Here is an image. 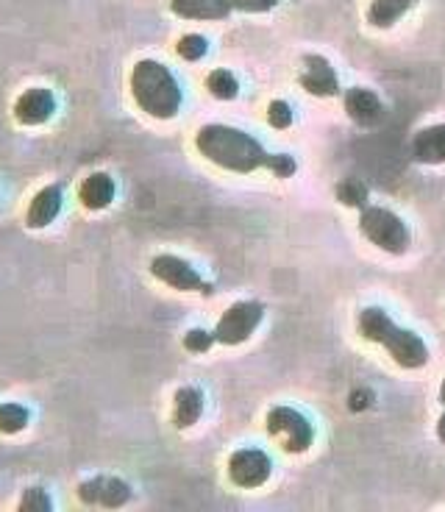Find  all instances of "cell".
<instances>
[{
	"instance_id": "cell-27",
	"label": "cell",
	"mask_w": 445,
	"mask_h": 512,
	"mask_svg": "<svg viewBox=\"0 0 445 512\" xmlns=\"http://www.w3.org/2000/svg\"><path fill=\"white\" fill-rule=\"evenodd\" d=\"M437 437L443 440V446H445V412H443V418L437 421Z\"/></svg>"
},
{
	"instance_id": "cell-12",
	"label": "cell",
	"mask_w": 445,
	"mask_h": 512,
	"mask_svg": "<svg viewBox=\"0 0 445 512\" xmlns=\"http://www.w3.org/2000/svg\"><path fill=\"white\" fill-rule=\"evenodd\" d=\"M62 206H64L62 184H45V187L34 192V198L28 201L26 229L31 231L48 229L53 220L59 218Z\"/></svg>"
},
{
	"instance_id": "cell-23",
	"label": "cell",
	"mask_w": 445,
	"mask_h": 512,
	"mask_svg": "<svg viewBox=\"0 0 445 512\" xmlns=\"http://www.w3.org/2000/svg\"><path fill=\"white\" fill-rule=\"evenodd\" d=\"M337 198H340V204L345 206H365V201H368V190H365V184L348 179L337 187Z\"/></svg>"
},
{
	"instance_id": "cell-4",
	"label": "cell",
	"mask_w": 445,
	"mask_h": 512,
	"mask_svg": "<svg viewBox=\"0 0 445 512\" xmlns=\"http://www.w3.org/2000/svg\"><path fill=\"white\" fill-rule=\"evenodd\" d=\"M359 231L368 237L376 248H382L387 254H407L412 234H409L407 223L398 218L395 212L384 209V206H365L362 218H359Z\"/></svg>"
},
{
	"instance_id": "cell-2",
	"label": "cell",
	"mask_w": 445,
	"mask_h": 512,
	"mask_svg": "<svg viewBox=\"0 0 445 512\" xmlns=\"http://www.w3.org/2000/svg\"><path fill=\"white\" fill-rule=\"evenodd\" d=\"M128 92L142 115L153 120H173L181 112L184 92L167 64L156 59H140L128 73Z\"/></svg>"
},
{
	"instance_id": "cell-1",
	"label": "cell",
	"mask_w": 445,
	"mask_h": 512,
	"mask_svg": "<svg viewBox=\"0 0 445 512\" xmlns=\"http://www.w3.org/2000/svg\"><path fill=\"white\" fill-rule=\"evenodd\" d=\"M195 151L204 156L206 162L223 167L229 173H254V170H270L276 179H290L295 176L293 156L270 154L265 145L245 134L242 128L223 126V123H209L198 128L195 134Z\"/></svg>"
},
{
	"instance_id": "cell-25",
	"label": "cell",
	"mask_w": 445,
	"mask_h": 512,
	"mask_svg": "<svg viewBox=\"0 0 445 512\" xmlns=\"http://www.w3.org/2000/svg\"><path fill=\"white\" fill-rule=\"evenodd\" d=\"M267 123L273 128H290L293 126V109L287 101H270L267 106Z\"/></svg>"
},
{
	"instance_id": "cell-24",
	"label": "cell",
	"mask_w": 445,
	"mask_h": 512,
	"mask_svg": "<svg viewBox=\"0 0 445 512\" xmlns=\"http://www.w3.org/2000/svg\"><path fill=\"white\" fill-rule=\"evenodd\" d=\"M212 346H215V334L206 332V329H190L184 334V348L190 354H206Z\"/></svg>"
},
{
	"instance_id": "cell-13",
	"label": "cell",
	"mask_w": 445,
	"mask_h": 512,
	"mask_svg": "<svg viewBox=\"0 0 445 512\" xmlns=\"http://www.w3.org/2000/svg\"><path fill=\"white\" fill-rule=\"evenodd\" d=\"M345 112L354 120L356 126L373 128L384 120V103L379 101V95L365 87H351L345 92Z\"/></svg>"
},
{
	"instance_id": "cell-15",
	"label": "cell",
	"mask_w": 445,
	"mask_h": 512,
	"mask_svg": "<svg viewBox=\"0 0 445 512\" xmlns=\"http://www.w3.org/2000/svg\"><path fill=\"white\" fill-rule=\"evenodd\" d=\"M204 415V393L201 387H192V384H184L173 393V415H170V423L176 426L178 432L184 429H192L195 423L201 421Z\"/></svg>"
},
{
	"instance_id": "cell-11",
	"label": "cell",
	"mask_w": 445,
	"mask_h": 512,
	"mask_svg": "<svg viewBox=\"0 0 445 512\" xmlns=\"http://www.w3.org/2000/svg\"><path fill=\"white\" fill-rule=\"evenodd\" d=\"M298 81H301V87H304L309 95H315V98H334V95L340 92V81H337L334 67L329 64V59H323L318 53L304 56Z\"/></svg>"
},
{
	"instance_id": "cell-26",
	"label": "cell",
	"mask_w": 445,
	"mask_h": 512,
	"mask_svg": "<svg viewBox=\"0 0 445 512\" xmlns=\"http://www.w3.org/2000/svg\"><path fill=\"white\" fill-rule=\"evenodd\" d=\"M279 3L281 0H234V12L265 14V12H273Z\"/></svg>"
},
{
	"instance_id": "cell-6",
	"label": "cell",
	"mask_w": 445,
	"mask_h": 512,
	"mask_svg": "<svg viewBox=\"0 0 445 512\" xmlns=\"http://www.w3.org/2000/svg\"><path fill=\"white\" fill-rule=\"evenodd\" d=\"M265 318V307L259 301H237L231 304L215 326V343L220 346H242L251 334L256 332V326Z\"/></svg>"
},
{
	"instance_id": "cell-8",
	"label": "cell",
	"mask_w": 445,
	"mask_h": 512,
	"mask_svg": "<svg viewBox=\"0 0 445 512\" xmlns=\"http://www.w3.org/2000/svg\"><path fill=\"white\" fill-rule=\"evenodd\" d=\"M56 109H59V101L51 87H28L14 98L12 117L17 126L37 128L51 123Z\"/></svg>"
},
{
	"instance_id": "cell-17",
	"label": "cell",
	"mask_w": 445,
	"mask_h": 512,
	"mask_svg": "<svg viewBox=\"0 0 445 512\" xmlns=\"http://www.w3.org/2000/svg\"><path fill=\"white\" fill-rule=\"evenodd\" d=\"M170 12L181 20H226L234 12V0H170Z\"/></svg>"
},
{
	"instance_id": "cell-19",
	"label": "cell",
	"mask_w": 445,
	"mask_h": 512,
	"mask_svg": "<svg viewBox=\"0 0 445 512\" xmlns=\"http://www.w3.org/2000/svg\"><path fill=\"white\" fill-rule=\"evenodd\" d=\"M28 423H31V410L26 404H17V401L0 404V435H20V432H26Z\"/></svg>"
},
{
	"instance_id": "cell-3",
	"label": "cell",
	"mask_w": 445,
	"mask_h": 512,
	"mask_svg": "<svg viewBox=\"0 0 445 512\" xmlns=\"http://www.w3.org/2000/svg\"><path fill=\"white\" fill-rule=\"evenodd\" d=\"M356 326H359V334L365 340L379 343L407 371H418V368H423L429 362V348L423 343V337L409 332V329H401L384 309L365 307L359 312Z\"/></svg>"
},
{
	"instance_id": "cell-5",
	"label": "cell",
	"mask_w": 445,
	"mask_h": 512,
	"mask_svg": "<svg viewBox=\"0 0 445 512\" xmlns=\"http://www.w3.org/2000/svg\"><path fill=\"white\" fill-rule=\"evenodd\" d=\"M267 435L279 440L287 454H304L315 443V429L293 407H273L267 412Z\"/></svg>"
},
{
	"instance_id": "cell-18",
	"label": "cell",
	"mask_w": 445,
	"mask_h": 512,
	"mask_svg": "<svg viewBox=\"0 0 445 512\" xmlns=\"http://www.w3.org/2000/svg\"><path fill=\"white\" fill-rule=\"evenodd\" d=\"M418 0H373L368 9V23L373 28H393Z\"/></svg>"
},
{
	"instance_id": "cell-28",
	"label": "cell",
	"mask_w": 445,
	"mask_h": 512,
	"mask_svg": "<svg viewBox=\"0 0 445 512\" xmlns=\"http://www.w3.org/2000/svg\"><path fill=\"white\" fill-rule=\"evenodd\" d=\"M440 404H443V410H445V379L443 384H440Z\"/></svg>"
},
{
	"instance_id": "cell-20",
	"label": "cell",
	"mask_w": 445,
	"mask_h": 512,
	"mask_svg": "<svg viewBox=\"0 0 445 512\" xmlns=\"http://www.w3.org/2000/svg\"><path fill=\"white\" fill-rule=\"evenodd\" d=\"M206 90H209V95L217 98V101H234V98L240 95V81H237V76H234L231 70L217 67V70H212V73L206 76Z\"/></svg>"
},
{
	"instance_id": "cell-22",
	"label": "cell",
	"mask_w": 445,
	"mask_h": 512,
	"mask_svg": "<svg viewBox=\"0 0 445 512\" xmlns=\"http://www.w3.org/2000/svg\"><path fill=\"white\" fill-rule=\"evenodd\" d=\"M17 510L20 512H51L53 510V499L48 496V490L45 487H26L23 490V496L17 501Z\"/></svg>"
},
{
	"instance_id": "cell-14",
	"label": "cell",
	"mask_w": 445,
	"mask_h": 512,
	"mask_svg": "<svg viewBox=\"0 0 445 512\" xmlns=\"http://www.w3.org/2000/svg\"><path fill=\"white\" fill-rule=\"evenodd\" d=\"M115 195V179L109 173H103V170L89 173L87 179L78 184V201H81V206L87 212H103V209H109V206L115 204Z\"/></svg>"
},
{
	"instance_id": "cell-10",
	"label": "cell",
	"mask_w": 445,
	"mask_h": 512,
	"mask_svg": "<svg viewBox=\"0 0 445 512\" xmlns=\"http://www.w3.org/2000/svg\"><path fill=\"white\" fill-rule=\"evenodd\" d=\"M273 474V462L262 448H240L229 457V479L231 485L242 490L262 487Z\"/></svg>"
},
{
	"instance_id": "cell-9",
	"label": "cell",
	"mask_w": 445,
	"mask_h": 512,
	"mask_svg": "<svg viewBox=\"0 0 445 512\" xmlns=\"http://www.w3.org/2000/svg\"><path fill=\"white\" fill-rule=\"evenodd\" d=\"M76 496L87 507L117 510V507H126L134 493H131V485L123 482L120 476H92L76 487Z\"/></svg>"
},
{
	"instance_id": "cell-21",
	"label": "cell",
	"mask_w": 445,
	"mask_h": 512,
	"mask_svg": "<svg viewBox=\"0 0 445 512\" xmlns=\"http://www.w3.org/2000/svg\"><path fill=\"white\" fill-rule=\"evenodd\" d=\"M176 53L178 59H184V62H201L209 53V39L204 34H184L176 42Z\"/></svg>"
},
{
	"instance_id": "cell-16",
	"label": "cell",
	"mask_w": 445,
	"mask_h": 512,
	"mask_svg": "<svg viewBox=\"0 0 445 512\" xmlns=\"http://www.w3.org/2000/svg\"><path fill=\"white\" fill-rule=\"evenodd\" d=\"M409 154L420 165H445V123L420 128L409 145Z\"/></svg>"
},
{
	"instance_id": "cell-7",
	"label": "cell",
	"mask_w": 445,
	"mask_h": 512,
	"mask_svg": "<svg viewBox=\"0 0 445 512\" xmlns=\"http://www.w3.org/2000/svg\"><path fill=\"white\" fill-rule=\"evenodd\" d=\"M151 276L156 282H162L165 287H170V290H178V293H212V287H209V282H206L204 276L192 268L187 259H181V256L176 254L153 256Z\"/></svg>"
}]
</instances>
